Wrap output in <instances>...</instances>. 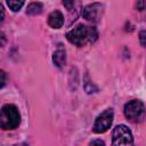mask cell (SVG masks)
<instances>
[{
  "instance_id": "7",
  "label": "cell",
  "mask_w": 146,
  "mask_h": 146,
  "mask_svg": "<svg viewBox=\"0 0 146 146\" xmlns=\"http://www.w3.org/2000/svg\"><path fill=\"white\" fill-rule=\"evenodd\" d=\"M48 24L52 27V29H59L63 26L64 24V16L59 10H55L52 13H50V15L48 16Z\"/></svg>"
},
{
  "instance_id": "9",
  "label": "cell",
  "mask_w": 146,
  "mask_h": 146,
  "mask_svg": "<svg viewBox=\"0 0 146 146\" xmlns=\"http://www.w3.org/2000/svg\"><path fill=\"white\" fill-rule=\"evenodd\" d=\"M41 11H42V5L40 2H31L26 9V14L29 15H38Z\"/></svg>"
},
{
  "instance_id": "5",
  "label": "cell",
  "mask_w": 146,
  "mask_h": 146,
  "mask_svg": "<svg viewBox=\"0 0 146 146\" xmlns=\"http://www.w3.org/2000/svg\"><path fill=\"white\" fill-rule=\"evenodd\" d=\"M113 116H114V113L111 108L104 111L100 115L97 116V119L94 123V131L96 133H103V132L107 131L110 129V127L112 125Z\"/></svg>"
},
{
  "instance_id": "3",
  "label": "cell",
  "mask_w": 146,
  "mask_h": 146,
  "mask_svg": "<svg viewBox=\"0 0 146 146\" xmlns=\"http://www.w3.org/2000/svg\"><path fill=\"white\" fill-rule=\"evenodd\" d=\"M124 115L131 122H141L145 117L144 103L137 99L130 100L124 105Z\"/></svg>"
},
{
  "instance_id": "8",
  "label": "cell",
  "mask_w": 146,
  "mask_h": 146,
  "mask_svg": "<svg viewBox=\"0 0 146 146\" xmlns=\"http://www.w3.org/2000/svg\"><path fill=\"white\" fill-rule=\"evenodd\" d=\"M52 62L54 64L57 66V67H63L66 63V54H65V50L62 49V48H58L54 55H52Z\"/></svg>"
},
{
  "instance_id": "14",
  "label": "cell",
  "mask_w": 146,
  "mask_h": 146,
  "mask_svg": "<svg viewBox=\"0 0 146 146\" xmlns=\"http://www.w3.org/2000/svg\"><path fill=\"white\" fill-rule=\"evenodd\" d=\"M139 40H140V44L145 47V31H141L139 33Z\"/></svg>"
},
{
  "instance_id": "16",
  "label": "cell",
  "mask_w": 146,
  "mask_h": 146,
  "mask_svg": "<svg viewBox=\"0 0 146 146\" xmlns=\"http://www.w3.org/2000/svg\"><path fill=\"white\" fill-rule=\"evenodd\" d=\"M144 7H145V2H144V1H138V2H137V9L143 10Z\"/></svg>"
},
{
  "instance_id": "1",
  "label": "cell",
  "mask_w": 146,
  "mask_h": 146,
  "mask_svg": "<svg viewBox=\"0 0 146 146\" xmlns=\"http://www.w3.org/2000/svg\"><path fill=\"white\" fill-rule=\"evenodd\" d=\"M97 36L98 33L95 27L83 24L76 25L66 33V39L78 47H82L87 43H94L97 40Z\"/></svg>"
},
{
  "instance_id": "13",
  "label": "cell",
  "mask_w": 146,
  "mask_h": 146,
  "mask_svg": "<svg viewBox=\"0 0 146 146\" xmlns=\"http://www.w3.org/2000/svg\"><path fill=\"white\" fill-rule=\"evenodd\" d=\"M6 41H7V39H6L5 33L0 31V47H3V46H5V43H6Z\"/></svg>"
},
{
  "instance_id": "4",
  "label": "cell",
  "mask_w": 146,
  "mask_h": 146,
  "mask_svg": "<svg viewBox=\"0 0 146 146\" xmlns=\"http://www.w3.org/2000/svg\"><path fill=\"white\" fill-rule=\"evenodd\" d=\"M112 146H133V137L128 127L120 124L114 128Z\"/></svg>"
},
{
  "instance_id": "11",
  "label": "cell",
  "mask_w": 146,
  "mask_h": 146,
  "mask_svg": "<svg viewBox=\"0 0 146 146\" xmlns=\"http://www.w3.org/2000/svg\"><path fill=\"white\" fill-rule=\"evenodd\" d=\"M6 80H7V74L3 70H0V89L6 84Z\"/></svg>"
},
{
  "instance_id": "10",
  "label": "cell",
  "mask_w": 146,
  "mask_h": 146,
  "mask_svg": "<svg viewBox=\"0 0 146 146\" xmlns=\"http://www.w3.org/2000/svg\"><path fill=\"white\" fill-rule=\"evenodd\" d=\"M8 7L13 10V11H19V9L24 6V1H15V0H9L7 1Z\"/></svg>"
},
{
  "instance_id": "17",
  "label": "cell",
  "mask_w": 146,
  "mask_h": 146,
  "mask_svg": "<svg viewBox=\"0 0 146 146\" xmlns=\"http://www.w3.org/2000/svg\"><path fill=\"white\" fill-rule=\"evenodd\" d=\"M63 5L66 6L67 9H71V7L74 5V2H73V1H70V2H68V1H63Z\"/></svg>"
},
{
  "instance_id": "12",
  "label": "cell",
  "mask_w": 146,
  "mask_h": 146,
  "mask_svg": "<svg viewBox=\"0 0 146 146\" xmlns=\"http://www.w3.org/2000/svg\"><path fill=\"white\" fill-rule=\"evenodd\" d=\"M89 146H105V143L102 140V139H95L90 143Z\"/></svg>"
},
{
  "instance_id": "15",
  "label": "cell",
  "mask_w": 146,
  "mask_h": 146,
  "mask_svg": "<svg viewBox=\"0 0 146 146\" xmlns=\"http://www.w3.org/2000/svg\"><path fill=\"white\" fill-rule=\"evenodd\" d=\"M3 18H5V10H3L2 5L0 3V24L3 22Z\"/></svg>"
},
{
  "instance_id": "6",
  "label": "cell",
  "mask_w": 146,
  "mask_h": 146,
  "mask_svg": "<svg viewBox=\"0 0 146 146\" xmlns=\"http://www.w3.org/2000/svg\"><path fill=\"white\" fill-rule=\"evenodd\" d=\"M104 10V6L99 2H94L91 5H88L84 7V9L82 10V16L83 18H86L87 21L90 22H97L103 14Z\"/></svg>"
},
{
  "instance_id": "2",
  "label": "cell",
  "mask_w": 146,
  "mask_h": 146,
  "mask_svg": "<svg viewBox=\"0 0 146 146\" xmlns=\"http://www.w3.org/2000/svg\"><path fill=\"white\" fill-rule=\"evenodd\" d=\"M21 115L17 107L13 104H7L0 110V128L3 130H13L18 127Z\"/></svg>"
}]
</instances>
